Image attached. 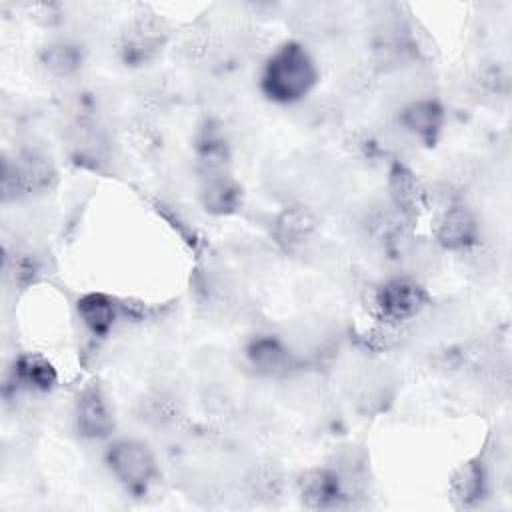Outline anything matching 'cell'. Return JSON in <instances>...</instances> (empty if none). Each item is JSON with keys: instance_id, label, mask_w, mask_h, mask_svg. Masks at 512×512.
Wrapping results in <instances>:
<instances>
[{"instance_id": "obj_8", "label": "cell", "mask_w": 512, "mask_h": 512, "mask_svg": "<svg viewBox=\"0 0 512 512\" xmlns=\"http://www.w3.org/2000/svg\"><path fill=\"white\" fill-rule=\"evenodd\" d=\"M444 106L432 96H416L408 100L398 114L400 130L422 144H434L444 128Z\"/></svg>"}, {"instance_id": "obj_13", "label": "cell", "mask_w": 512, "mask_h": 512, "mask_svg": "<svg viewBox=\"0 0 512 512\" xmlns=\"http://www.w3.org/2000/svg\"><path fill=\"white\" fill-rule=\"evenodd\" d=\"M388 196L390 204L412 220L424 206L426 190L406 164L396 162L388 172Z\"/></svg>"}, {"instance_id": "obj_12", "label": "cell", "mask_w": 512, "mask_h": 512, "mask_svg": "<svg viewBox=\"0 0 512 512\" xmlns=\"http://www.w3.org/2000/svg\"><path fill=\"white\" fill-rule=\"evenodd\" d=\"M488 484V470L480 458H470L462 462L448 480L450 496L460 508L478 506L488 494Z\"/></svg>"}, {"instance_id": "obj_14", "label": "cell", "mask_w": 512, "mask_h": 512, "mask_svg": "<svg viewBox=\"0 0 512 512\" xmlns=\"http://www.w3.org/2000/svg\"><path fill=\"white\" fill-rule=\"evenodd\" d=\"M76 312L80 322L94 336H106L120 320V304L104 292H88L78 298Z\"/></svg>"}, {"instance_id": "obj_10", "label": "cell", "mask_w": 512, "mask_h": 512, "mask_svg": "<svg viewBox=\"0 0 512 512\" xmlns=\"http://www.w3.org/2000/svg\"><path fill=\"white\" fill-rule=\"evenodd\" d=\"M248 364L260 376H286L296 368V352L278 336L258 334L244 348Z\"/></svg>"}, {"instance_id": "obj_16", "label": "cell", "mask_w": 512, "mask_h": 512, "mask_svg": "<svg viewBox=\"0 0 512 512\" xmlns=\"http://www.w3.org/2000/svg\"><path fill=\"white\" fill-rule=\"evenodd\" d=\"M12 376L14 382L28 392H50L58 382L54 366L40 354L18 356L14 360Z\"/></svg>"}, {"instance_id": "obj_6", "label": "cell", "mask_w": 512, "mask_h": 512, "mask_svg": "<svg viewBox=\"0 0 512 512\" xmlns=\"http://www.w3.org/2000/svg\"><path fill=\"white\" fill-rule=\"evenodd\" d=\"M200 202L216 216L232 214L242 204V188L228 164H198Z\"/></svg>"}, {"instance_id": "obj_11", "label": "cell", "mask_w": 512, "mask_h": 512, "mask_svg": "<svg viewBox=\"0 0 512 512\" xmlns=\"http://www.w3.org/2000/svg\"><path fill=\"white\" fill-rule=\"evenodd\" d=\"M314 232L316 218L304 206H286L276 214L272 222V238L286 252L304 248L312 240Z\"/></svg>"}, {"instance_id": "obj_9", "label": "cell", "mask_w": 512, "mask_h": 512, "mask_svg": "<svg viewBox=\"0 0 512 512\" xmlns=\"http://www.w3.org/2000/svg\"><path fill=\"white\" fill-rule=\"evenodd\" d=\"M298 496L306 508L330 510L342 506L350 496L336 468H310L296 480Z\"/></svg>"}, {"instance_id": "obj_4", "label": "cell", "mask_w": 512, "mask_h": 512, "mask_svg": "<svg viewBox=\"0 0 512 512\" xmlns=\"http://www.w3.org/2000/svg\"><path fill=\"white\" fill-rule=\"evenodd\" d=\"M54 176L50 162L38 154H24L16 160L6 158L2 168V196L8 202L42 192L50 188Z\"/></svg>"}, {"instance_id": "obj_2", "label": "cell", "mask_w": 512, "mask_h": 512, "mask_svg": "<svg viewBox=\"0 0 512 512\" xmlns=\"http://www.w3.org/2000/svg\"><path fill=\"white\" fill-rule=\"evenodd\" d=\"M106 466L126 492L144 494L158 478V462L148 444L136 438L114 440L106 450Z\"/></svg>"}, {"instance_id": "obj_3", "label": "cell", "mask_w": 512, "mask_h": 512, "mask_svg": "<svg viewBox=\"0 0 512 512\" xmlns=\"http://www.w3.org/2000/svg\"><path fill=\"white\" fill-rule=\"evenodd\" d=\"M378 318L388 326L414 320L426 306L428 294L412 276H394L384 280L372 296Z\"/></svg>"}, {"instance_id": "obj_1", "label": "cell", "mask_w": 512, "mask_h": 512, "mask_svg": "<svg viewBox=\"0 0 512 512\" xmlns=\"http://www.w3.org/2000/svg\"><path fill=\"white\" fill-rule=\"evenodd\" d=\"M318 68L300 42L280 44L264 62L260 74L262 92L278 104H294L316 86Z\"/></svg>"}, {"instance_id": "obj_5", "label": "cell", "mask_w": 512, "mask_h": 512, "mask_svg": "<svg viewBox=\"0 0 512 512\" xmlns=\"http://www.w3.org/2000/svg\"><path fill=\"white\" fill-rule=\"evenodd\" d=\"M434 240L450 252H470L480 244V222L472 208L454 200L442 208L434 226Z\"/></svg>"}, {"instance_id": "obj_15", "label": "cell", "mask_w": 512, "mask_h": 512, "mask_svg": "<svg viewBox=\"0 0 512 512\" xmlns=\"http://www.w3.org/2000/svg\"><path fill=\"white\" fill-rule=\"evenodd\" d=\"M166 30L162 28V22H158L152 16L138 18L132 28L126 34L124 40V56L126 62H146L150 60L160 46L164 44Z\"/></svg>"}, {"instance_id": "obj_7", "label": "cell", "mask_w": 512, "mask_h": 512, "mask_svg": "<svg viewBox=\"0 0 512 512\" xmlns=\"http://www.w3.org/2000/svg\"><path fill=\"white\" fill-rule=\"evenodd\" d=\"M74 424L82 438L102 440L114 430V412L96 384L84 386L74 402Z\"/></svg>"}, {"instance_id": "obj_17", "label": "cell", "mask_w": 512, "mask_h": 512, "mask_svg": "<svg viewBox=\"0 0 512 512\" xmlns=\"http://www.w3.org/2000/svg\"><path fill=\"white\" fill-rule=\"evenodd\" d=\"M44 70L56 78H68L82 66V50L68 40H56L44 46L40 54Z\"/></svg>"}]
</instances>
